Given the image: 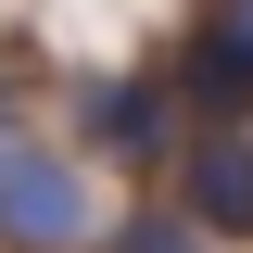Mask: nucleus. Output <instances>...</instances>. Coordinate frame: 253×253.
<instances>
[{
	"label": "nucleus",
	"mask_w": 253,
	"mask_h": 253,
	"mask_svg": "<svg viewBox=\"0 0 253 253\" xmlns=\"http://www.w3.org/2000/svg\"><path fill=\"white\" fill-rule=\"evenodd\" d=\"M89 241V165L51 139H0V253H76Z\"/></svg>",
	"instance_id": "1"
},
{
	"label": "nucleus",
	"mask_w": 253,
	"mask_h": 253,
	"mask_svg": "<svg viewBox=\"0 0 253 253\" xmlns=\"http://www.w3.org/2000/svg\"><path fill=\"white\" fill-rule=\"evenodd\" d=\"M177 215L203 241H253V126H190L177 139Z\"/></svg>",
	"instance_id": "2"
},
{
	"label": "nucleus",
	"mask_w": 253,
	"mask_h": 253,
	"mask_svg": "<svg viewBox=\"0 0 253 253\" xmlns=\"http://www.w3.org/2000/svg\"><path fill=\"white\" fill-rule=\"evenodd\" d=\"M76 126L101 152H126V165H177V139H190V114H177L165 76H89L76 89Z\"/></svg>",
	"instance_id": "3"
},
{
	"label": "nucleus",
	"mask_w": 253,
	"mask_h": 253,
	"mask_svg": "<svg viewBox=\"0 0 253 253\" xmlns=\"http://www.w3.org/2000/svg\"><path fill=\"white\" fill-rule=\"evenodd\" d=\"M165 89H177V114H190V126H253V51L203 13V26H190V51L165 63Z\"/></svg>",
	"instance_id": "4"
},
{
	"label": "nucleus",
	"mask_w": 253,
	"mask_h": 253,
	"mask_svg": "<svg viewBox=\"0 0 253 253\" xmlns=\"http://www.w3.org/2000/svg\"><path fill=\"white\" fill-rule=\"evenodd\" d=\"M114 253H203V228L177 203H139V215H114Z\"/></svg>",
	"instance_id": "5"
},
{
	"label": "nucleus",
	"mask_w": 253,
	"mask_h": 253,
	"mask_svg": "<svg viewBox=\"0 0 253 253\" xmlns=\"http://www.w3.org/2000/svg\"><path fill=\"white\" fill-rule=\"evenodd\" d=\"M215 26H228V38H241V51H253V0H215Z\"/></svg>",
	"instance_id": "6"
}]
</instances>
